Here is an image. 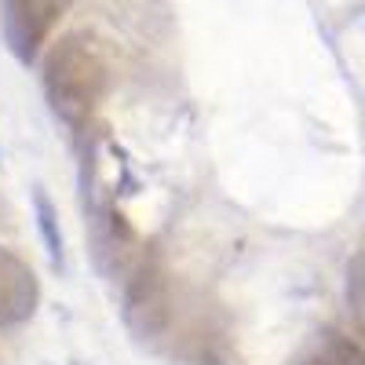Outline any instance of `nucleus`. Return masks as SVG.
Segmentation results:
<instances>
[{"instance_id": "1", "label": "nucleus", "mask_w": 365, "mask_h": 365, "mask_svg": "<svg viewBox=\"0 0 365 365\" xmlns=\"http://www.w3.org/2000/svg\"><path fill=\"white\" fill-rule=\"evenodd\" d=\"M110 84L106 51L91 34H66L58 37L44 55V96L51 110L70 128L88 125V117L99 110Z\"/></svg>"}, {"instance_id": "2", "label": "nucleus", "mask_w": 365, "mask_h": 365, "mask_svg": "<svg viewBox=\"0 0 365 365\" xmlns=\"http://www.w3.org/2000/svg\"><path fill=\"white\" fill-rule=\"evenodd\" d=\"M168 314H172V296H168L165 263L154 252H146L132 267V278L125 285V325L132 329V336L154 340L168 325Z\"/></svg>"}, {"instance_id": "3", "label": "nucleus", "mask_w": 365, "mask_h": 365, "mask_svg": "<svg viewBox=\"0 0 365 365\" xmlns=\"http://www.w3.org/2000/svg\"><path fill=\"white\" fill-rule=\"evenodd\" d=\"M63 0H4V37L19 63H34L48 41Z\"/></svg>"}, {"instance_id": "4", "label": "nucleus", "mask_w": 365, "mask_h": 365, "mask_svg": "<svg viewBox=\"0 0 365 365\" xmlns=\"http://www.w3.org/2000/svg\"><path fill=\"white\" fill-rule=\"evenodd\" d=\"M41 303V282L34 267L11 249H0V325H22Z\"/></svg>"}, {"instance_id": "5", "label": "nucleus", "mask_w": 365, "mask_h": 365, "mask_svg": "<svg viewBox=\"0 0 365 365\" xmlns=\"http://www.w3.org/2000/svg\"><path fill=\"white\" fill-rule=\"evenodd\" d=\"M34 205H37V227L44 234V245H48L55 263H63V230H58V212H55V205L48 201L44 190L34 194Z\"/></svg>"}, {"instance_id": "6", "label": "nucleus", "mask_w": 365, "mask_h": 365, "mask_svg": "<svg viewBox=\"0 0 365 365\" xmlns=\"http://www.w3.org/2000/svg\"><path fill=\"white\" fill-rule=\"evenodd\" d=\"M307 365H365V351L340 340L336 332H325V344H322V354L311 358Z\"/></svg>"}]
</instances>
